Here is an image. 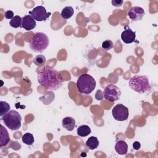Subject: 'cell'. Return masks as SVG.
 <instances>
[{
  "label": "cell",
  "mask_w": 158,
  "mask_h": 158,
  "mask_svg": "<svg viewBox=\"0 0 158 158\" xmlns=\"http://www.w3.org/2000/svg\"><path fill=\"white\" fill-rule=\"evenodd\" d=\"M29 15H30L35 21L43 22L48 19L51 15V12H47L43 6H39L34 7L31 11H29Z\"/></svg>",
  "instance_id": "8"
},
{
  "label": "cell",
  "mask_w": 158,
  "mask_h": 158,
  "mask_svg": "<svg viewBox=\"0 0 158 158\" xmlns=\"http://www.w3.org/2000/svg\"><path fill=\"white\" fill-rule=\"evenodd\" d=\"M74 14V10L71 6L65 7L61 11L60 15L63 19H69L71 18Z\"/></svg>",
  "instance_id": "16"
},
{
  "label": "cell",
  "mask_w": 158,
  "mask_h": 158,
  "mask_svg": "<svg viewBox=\"0 0 158 158\" xmlns=\"http://www.w3.org/2000/svg\"><path fill=\"white\" fill-rule=\"evenodd\" d=\"M0 147L6 146L10 141V137L9 133L6 128L4 127L3 125H1V133H0Z\"/></svg>",
  "instance_id": "14"
},
{
  "label": "cell",
  "mask_w": 158,
  "mask_h": 158,
  "mask_svg": "<svg viewBox=\"0 0 158 158\" xmlns=\"http://www.w3.org/2000/svg\"><path fill=\"white\" fill-rule=\"evenodd\" d=\"M99 144V142L96 136H91L86 141V146L90 150L96 149Z\"/></svg>",
  "instance_id": "15"
},
{
  "label": "cell",
  "mask_w": 158,
  "mask_h": 158,
  "mask_svg": "<svg viewBox=\"0 0 158 158\" xmlns=\"http://www.w3.org/2000/svg\"><path fill=\"white\" fill-rule=\"evenodd\" d=\"M4 17L7 19H12L14 17V12L12 10H7L4 12Z\"/></svg>",
  "instance_id": "23"
},
{
  "label": "cell",
  "mask_w": 158,
  "mask_h": 158,
  "mask_svg": "<svg viewBox=\"0 0 158 158\" xmlns=\"http://www.w3.org/2000/svg\"><path fill=\"white\" fill-rule=\"evenodd\" d=\"M46 57H44V56L38 55L34 57L33 62L36 65L40 67V66L43 65L46 63Z\"/></svg>",
  "instance_id": "21"
},
{
  "label": "cell",
  "mask_w": 158,
  "mask_h": 158,
  "mask_svg": "<svg viewBox=\"0 0 158 158\" xmlns=\"http://www.w3.org/2000/svg\"><path fill=\"white\" fill-rule=\"evenodd\" d=\"M62 127L68 131H72L75 127V120L71 117H66L62 119Z\"/></svg>",
  "instance_id": "13"
},
{
  "label": "cell",
  "mask_w": 158,
  "mask_h": 158,
  "mask_svg": "<svg viewBox=\"0 0 158 158\" xmlns=\"http://www.w3.org/2000/svg\"><path fill=\"white\" fill-rule=\"evenodd\" d=\"M96 81L89 74L84 73L80 75L77 81V87L79 93L83 94H89L96 87Z\"/></svg>",
  "instance_id": "2"
},
{
  "label": "cell",
  "mask_w": 158,
  "mask_h": 158,
  "mask_svg": "<svg viewBox=\"0 0 158 158\" xmlns=\"http://www.w3.org/2000/svg\"><path fill=\"white\" fill-rule=\"evenodd\" d=\"M123 1L122 0H112V4L115 7H120Z\"/></svg>",
  "instance_id": "24"
},
{
  "label": "cell",
  "mask_w": 158,
  "mask_h": 158,
  "mask_svg": "<svg viewBox=\"0 0 158 158\" xmlns=\"http://www.w3.org/2000/svg\"><path fill=\"white\" fill-rule=\"evenodd\" d=\"M91 128L89 127V126L86 125L79 126L77 130V135L81 137L87 136L88 135L91 133Z\"/></svg>",
  "instance_id": "17"
},
{
  "label": "cell",
  "mask_w": 158,
  "mask_h": 158,
  "mask_svg": "<svg viewBox=\"0 0 158 158\" xmlns=\"http://www.w3.org/2000/svg\"><path fill=\"white\" fill-rule=\"evenodd\" d=\"M115 151L120 155H125L128 151V145L127 143L123 140L117 141L115 145Z\"/></svg>",
  "instance_id": "12"
},
{
  "label": "cell",
  "mask_w": 158,
  "mask_h": 158,
  "mask_svg": "<svg viewBox=\"0 0 158 158\" xmlns=\"http://www.w3.org/2000/svg\"><path fill=\"white\" fill-rule=\"evenodd\" d=\"M0 116L2 117L9 111L10 107L7 102L5 101H0Z\"/></svg>",
  "instance_id": "20"
},
{
  "label": "cell",
  "mask_w": 158,
  "mask_h": 158,
  "mask_svg": "<svg viewBox=\"0 0 158 158\" xmlns=\"http://www.w3.org/2000/svg\"><path fill=\"white\" fill-rule=\"evenodd\" d=\"M144 14V10L139 6H133L131 7L128 12V15L132 21L141 20Z\"/></svg>",
  "instance_id": "9"
},
{
  "label": "cell",
  "mask_w": 158,
  "mask_h": 158,
  "mask_svg": "<svg viewBox=\"0 0 158 158\" xmlns=\"http://www.w3.org/2000/svg\"><path fill=\"white\" fill-rule=\"evenodd\" d=\"M141 148V144L138 141H135L133 143V148L135 150H139Z\"/></svg>",
  "instance_id": "25"
},
{
  "label": "cell",
  "mask_w": 158,
  "mask_h": 158,
  "mask_svg": "<svg viewBox=\"0 0 158 158\" xmlns=\"http://www.w3.org/2000/svg\"><path fill=\"white\" fill-rule=\"evenodd\" d=\"M22 18L19 15H15L10 20L9 24L12 27L15 28L22 27Z\"/></svg>",
  "instance_id": "18"
},
{
  "label": "cell",
  "mask_w": 158,
  "mask_h": 158,
  "mask_svg": "<svg viewBox=\"0 0 158 158\" xmlns=\"http://www.w3.org/2000/svg\"><path fill=\"white\" fill-rule=\"evenodd\" d=\"M1 120L5 125L11 130H17L21 127V115L15 110H9L2 117Z\"/></svg>",
  "instance_id": "5"
},
{
  "label": "cell",
  "mask_w": 158,
  "mask_h": 158,
  "mask_svg": "<svg viewBox=\"0 0 158 158\" xmlns=\"http://www.w3.org/2000/svg\"><path fill=\"white\" fill-rule=\"evenodd\" d=\"M48 45L49 38L45 33L42 32L34 33L29 42L30 49L36 52H42L48 48Z\"/></svg>",
  "instance_id": "4"
},
{
  "label": "cell",
  "mask_w": 158,
  "mask_h": 158,
  "mask_svg": "<svg viewBox=\"0 0 158 158\" xmlns=\"http://www.w3.org/2000/svg\"><path fill=\"white\" fill-rule=\"evenodd\" d=\"M38 81L41 86L49 90H57L64 82L61 74L52 67L46 66L38 75Z\"/></svg>",
  "instance_id": "1"
},
{
  "label": "cell",
  "mask_w": 158,
  "mask_h": 158,
  "mask_svg": "<svg viewBox=\"0 0 158 158\" xmlns=\"http://www.w3.org/2000/svg\"><path fill=\"white\" fill-rule=\"evenodd\" d=\"M36 23L35 20L30 15H27L22 17V27L27 31L33 30L36 27Z\"/></svg>",
  "instance_id": "11"
},
{
  "label": "cell",
  "mask_w": 158,
  "mask_h": 158,
  "mask_svg": "<svg viewBox=\"0 0 158 158\" xmlns=\"http://www.w3.org/2000/svg\"><path fill=\"white\" fill-rule=\"evenodd\" d=\"M136 33L128 26H125V30L121 34V39L125 44H130L135 40Z\"/></svg>",
  "instance_id": "10"
},
{
  "label": "cell",
  "mask_w": 158,
  "mask_h": 158,
  "mask_svg": "<svg viewBox=\"0 0 158 158\" xmlns=\"http://www.w3.org/2000/svg\"><path fill=\"white\" fill-rule=\"evenodd\" d=\"M22 142L25 144L31 146L34 143V137L31 133H26L22 136Z\"/></svg>",
  "instance_id": "19"
},
{
  "label": "cell",
  "mask_w": 158,
  "mask_h": 158,
  "mask_svg": "<svg viewBox=\"0 0 158 158\" xmlns=\"http://www.w3.org/2000/svg\"><path fill=\"white\" fill-rule=\"evenodd\" d=\"M128 85L131 89L138 93H144L151 89L149 79L146 75H136L131 77Z\"/></svg>",
  "instance_id": "3"
},
{
  "label": "cell",
  "mask_w": 158,
  "mask_h": 158,
  "mask_svg": "<svg viewBox=\"0 0 158 158\" xmlns=\"http://www.w3.org/2000/svg\"><path fill=\"white\" fill-rule=\"evenodd\" d=\"M113 48V43L110 40H106L102 43V48L105 51H108Z\"/></svg>",
  "instance_id": "22"
},
{
  "label": "cell",
  "mask_w": 158,
  "mask_h": 158,
  "mask_svg": "<svg viewBox=\"0 0 158 158\" xmlns=\"http://www.w3.org/2000/svg\"><path fill=\"white\" fill-rule=\"evenodd\" d=\"M112 114L114 118L117 121H125L129 116L128 109L122 104L115 105L112 110Z\"/></svg>",
  "instance_id": "7"
},
{
  "label": "cell",
  "mask_w": 158,
  "mask_h": 158,
  "mask_svg": "<svg viewBox=\"0 0 158 158\" xmlns=\"http://www.w3.org/2000/svg\"><path fill=\"white\" fill-rule=\"evenodd\" d=\"M120 96L121 91L120 88L114 84H109L104 88L103 97L109 102H115L118 100Z\"/></svg>",
  "instance_id": "6"
}]
</instances>
